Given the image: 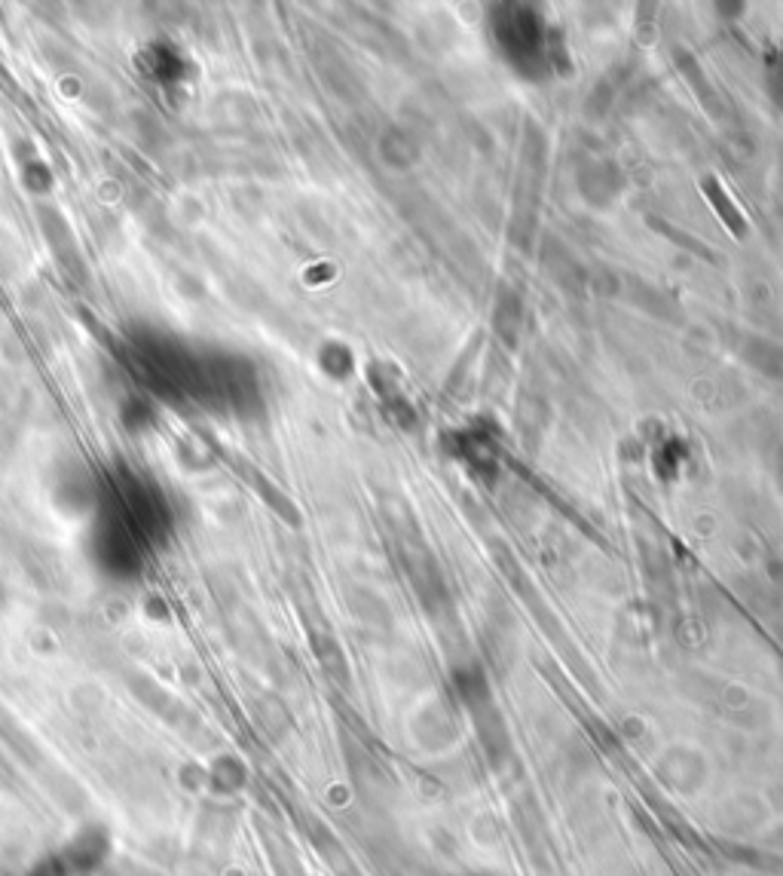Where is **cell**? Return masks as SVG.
<instances>
[{"label":"cell","instance_id":"6da1fadb","mask_svg":"<svg viewBox=\"0 0 783 876\" xmlns=\"http://www.w3.org/2000/svg\"><path fill=\"white\" fill-rule=\"evenodd\" d=\"M111 855V834L104 825H86L80 827L70 842L65 846L62 859L68 864L70 876L74 874H92L99 871L104 861Z\"/></svg>","mask_w":783,"mask_h":876},{"label":"cell","instance_id":"7a4b0ae2","mask_svg":"<svg viewBox=\"0 0 783 876\" xmlns=\"http://www.w3.org/2000/svg\"><path fill=\"white\" fill-rule=\"evenodd\" d=\"M25 876H70V871L62 855H47V859L35 861Z\"/></svg>","mask_w":783,"mask_h":876}]
</instances>
